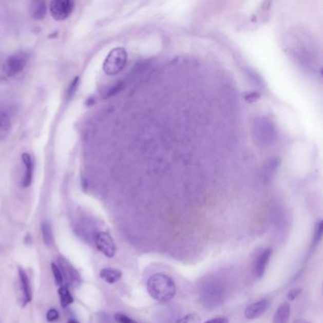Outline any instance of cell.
<instances>
[{"instance_id":"603a6c76","label":"cell","mask_w":323,"mask_h":323,"mask_svg":"<svg viewBox=\"0 0 323 323\" xmlns=\"http://www.w3.org/2000/svg\"><path fill=\"white\" fill-rule=\"evenodd\" d=\"M78 82H79V78H78V77L74 79L73 82H72V84H71V86H70V87H69V89H68L69 96H72L74 93H75V91H76V89H77V86H78Z\"/></svg>"},{"instance_id":"cb8c5ba5","label":"cell","mask_w":323,"mask_h":323,"mask_svg":"<svg viewBox=\"0 0 323 323\" xmlns=\"http://www.w3.org/2000/svg\"><path fill=\"white\" fill-rule=\"evenodd\" d=\"M229 319L225 317H215V318H212L210 320H207L205 323H229Z\"/></svg>"},{"instance_id":"ffe728a7","label":"cell","mask_w":323,"mask_h":323,"mask_svg":"<svg viewBox=\"0 0 323 323\" xmlns=\"http://www.w3.org/2000/svg\"><path fill=\"white\" fill-rule=\"evenodd\" d=\"M115 319L118 323H139L135 321L131 317H127L126 315L122 313H117L115 315Z\"/></svg>"},{"instance_id":"8992f818","label":"cell","mask_w":323,"mask_h":323,"mask_svg":"<svg viewBox=\"0 0 323 323\" xmlns=\"http://www.w3.org/2000/svg\"><path fill=\"white\" fill-rule=\"evenodd\" d=\"M59 263L61 267L64 280L66 279L71 286H78L81 282V276L78 273L77 269H74L64 257H59Z\"/></svg>"},{"instance_id":"4fadbf2b","label":"cell","mask_w":323,"mask_h":323,"mask_svg":"<svg viewBox=\"0 0 323 323\" xmlns=\"http://www.w3.org/2000/svg\"><path fill=\"white\" fill-rule=\"evenodd\" d=\"M12 129V122L10 117L5 112L0 111V140L6 139Z\"/></svg>"},{"instance_id":"e0dca14e","label":"cell","mask_w":323,"mask_h":323,"mask_svg":"<svg viewBox=\"0 0 323 323\" xmlns=\"http://www.w3.org/2000/svg\"><path fill=\"white\" fill-rule=\"evenodd\" d=\"M323 234V222L319 221L315 229V233H314V238H313V246H316L322 239Z\"/></svg>"},{"instance_id":"7402d4cb","label":"cell","mask_w":323,"mask_h":323,"mask_svg":"<svg viewBox=\"0 0 323 323\" xmlns=\"http://www.w3.org/2000/svg\"><path fill=\"white\" fill-rule=\"evenodd\" d=\"M301 292H302L301 288H294L287 294V299H289V300H294V299H296L299 297Z\"/></svg>"},{"instance_id":"6da1fadb","label":"cell","mask_w":323,"mask_h":323,"mask_svg":"<svg viewBox=\"0 0 323 323\" xmlns=\"http://www.w3.org/2000/svg\"><path fill=\"white\" fill-rule=\"evenodd\" d=\"M147 291L155 300L167 302L176 296L177 286L168 275L157 273L152 275L147 280Z\"/></svg>"},{"instance_id":"5bb4252c","label":"cell","mask_w":323,"mask_h":323,"mask_svg":"<svg viewBox=\"0 0 323 323\" xmlns=\"http://www.w3.org/2000/svg\"><path fill=\"white\" fill-rule=\"evenodd\" d=\"M31 16L36 20L43 19L47 14V4L44 1H35L31 3Z\"/></svg>"},{"instance_id":"9a60e30c","label":"cell","mask_w":323,"mask_h":323,"mask_svg":"<svg viewBox=\"0 0 323 323\" xmlns=\"http://www.w3.org/2000/svg\"><path fill=\"white\" fill-rule=\"evenodd\" d=\"M42 235H43L44 243L47 246H52L54 244V237H53V232L52 229L48 222H44L41 226Z\"/></svg>"},{"instance_id":"7c38bea8","label":"cell","mask_w":323,"mask_h":323,"mask_svg":"<svg viewBox=\"0 0 323 323\" xmlns=\"http://www.w3.org/2000/svg\"><path fill=\"white\" fill-rule=\"evenodd\" d=\"M100 277L107 283L113 284L122 277V271L114 269H104L100 272Z\"/></svg>"},{"instance_id":"3957f363","label":"cell","mask_w":323,"mask_h":323,"mask_svg":"<svg viewBox=\"0 0 323 323\" xmlns=\"http://www.w3.org/2000/svg\"><path fill=\"white\" fill-rule=\"evenodd\" d=\"M29 61V55L24 51H17L11 55L3 65V73L7 77H14L23 71Z\"/></svg>"},{"instance_id":"ac0fdd59","label":"cell","mask_w":323,"mask_h":323,"mask_svg":"<svg viewBox=\"0 0 323 323\" xmlns=\"http://www.w3.org/2000/svg\"><path fill=\"white\" fill-rule=\"evenodd\" d=\"M51 269H52V273H53V277H54L56 283H57L58 286L62 287V284L64 283V277H63L61 269H60L56 263L52 262V263H51Z\"/></svg>"},{"instance_id":"484cf974","label":"cell","mask_w":323,"mask_h":323,"mask_svg":"<svg viewBox=\"0 0 323 323\" xmlns=\"http://www.w3.org/2000/svg\"><path fill=\"white\" fill-rule=\"evenodd\" d=\"M67 323H79L77 320H74V319H70V320H68V322Z\"/></svg>"},{"instance_id":"7a4b0ae2","label":"cell","mask_w":323,"mask_h":323,"mask_svg":"<svg viewBox=\"0 0 323 323\" xmlns=\"http://www.w3.org/2000/svg\"><path fill=\"white\" fill-rule=\"evenodd\" d=\"M127 63V52L122 48L112 49L104 60L103 69L104 73L114 76L120 73Z\"/></svg>"},{"instance_id":"8fae6325","label":"cell","mask_w":323,"mask_h":323,"mask_svg":"<svg viewBox=\"0 0 323 323\" xmlns=\"http://www.w3.org/2000/svg\"><path fill=\"white\" fill-rule=\"evenodd\" d=\"M291 306L288 302H283L279 306L273 317V323H288L290 318Z\"/></svg>"},{"instance_id":"52a82bcc","label":"cell","mask_w":323,"mask_h":323,"mask_svg":"<svg viewBox=\"0 0 323 323\" xmlns=\"http://www.w3.org/2000/svg\"><path fill=\"white\" fill-rule=\"evenodd\" d=\"M270 306V301L269 299H261L256 302L250 305L245 310H244V317L248 319H256L258 317L262 316Z\"/></svg>"},{"instance_id":"277c9868","label":"cell","mask_w":323,"mask_h":323,"mask_svg":"<svg viewBox=\"0 0 323 323\" xmlns=\"http://www.w3.org/2000/svg\"><path fill=\"white\" fill-rule=\"evenodd\" d=\"M75 3L71 0H53L49 3V12L56 21H63L70 16Z\"/></svg>"},{"instance_id":"d4e9b609","label":"cell","mask_w":323,"mask_h":323,"mask_svg":"<svg viewBox=\"0 0 323 323\" xmlns=\"http://www.w3.org/2000/svg\"><path fill=\"white\" fill-rule=\"evenodd\" d=\"M294 323H310L309 321H307V320H305V319H302V318H298V319H296Z\"/></svg>"},{"instance_id":"2e32d148","label":"cell","mask_w":323,"mask_h":323,"mask_svg":"<svg viewBox=\"0 0 323 323\" xmlns=\"http://www.w3.org/2000/svg\"><path fill=\"white\" fill-rule=\"evenodd\" d=\"M59 297H60V301H61L62 307L66 308L68 305H71L73 302V297L71 295V293L69 292L68 287L62 286L59 288Z\"/></svg>"},{"instance_id":"9c48e42d","label":"cell","mask_w":323,"mask_h":323,"mask_svg":"<svg viewBox=\"0 0 323 323\" xmlns=\"http://www.w3.org/2000/svg\"><path fill=\"white\" fill-rule=\"evenodd\" d=\"M19 279L21 283V289L23 293V306H26L32 300V292H31V282L28 275L23 269H18Z\"/></svg>"},{"instance_id":"30bf717a","label":"cell","mask_w":323,"mask_h":323,"mask_svg":"<svg viewBox=\"0 0 323 323\" xmlns=\"http://www.w3.org/2000/svg\"><path fill=\"white\" fill-rule=\"evenodd\" d=\"M22 160L26 167V174H25L23 181H22V186L24 188L29 187L32 181V173H33V163H32V159L31 156L29 154H23L22 155Z\"/></svg>"},{"instance_id":"5b68a950","label":"cell","mask_w":323,"mask_h":323,"mask_svg":"<svg viewBox=\"0 0 323 323\" xmlns=\"http://www.w3.org/2000/svg\"><path fill=\"white\" fill-rule=\"evenodd\" d=\"M95 244L104 256L113 258L116 254V244L109 233L98 232L95 237Z\"/></svg>"},{"instance_id":"d6986e66","label":"cell","mask_w":323,"mask_h":323,"mask_svg":"<svg viewBox=\"0 0 323 323\" xmlns=\"http://www.w3.org/2000/svg\"><path fill=\"white\" fill-rule=\"evenodd\" d=\"M201 319L196 314H188L177 320V323H200Z\"/></svg>"},{"instance_id":"ba28073f","label":"cell","mask_w":323,"mask_h":323,"mask_svg":"<svg viewBox=\"0 0 323 323\" xmlns=\"http://www.w3.org/2000/svg\"><path fill=\"white\" fill-rule=\"evenodd\" d=\"M271 255H272V249L269 248L262 251L257 257L254 262V275L258 279L262 278L265 273Z\"/></svg>"},{"instance_id":"44dd1931","label":"cell","mask_w":323,"mask_h":323,"mask_svg":"<svg viewBox=\"0 0 323 323\" xmlns=\"http://www.w3.org/2000/svg\"><path fill=\"white\" fill-rule=\"evenodd\" d=\"M58 318H59V313H58V311L54 308L49 309V312L47 313V319L49 320V322L56 321Z\"/></svg>"}]
</instances>
